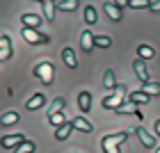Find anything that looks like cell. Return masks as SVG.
Listing matches in <instances>:
<instances>
[{"label": "cell", "instance_id": "6da1fadb", "mask_svg": "<svg viewBox=\"0 0 160 153\" xmlns=\"http://www.w3.org/2000/svg\"><path fill=\"white\" fill-rule=\"evenodd\" d=\"M126 137H128V133L105 135V137H103V142H101V146H103L105 153H121V151H119V144H121V142H126Z\"/></svg>", "mask_w": 160, "mask_h": 153}, {"label": "cell", "instance_id": "7a4b0ae2", "mask_svg": "<svg viewBox=\"0 0 160 153\" xmlns=\"http://www.w3.org/2000/svg\"><path fill=\"white\" fill-rule=\"evenodd\" d=\"M123 98H126V87L117 85V89H114L112 96L103 98V107H105V110H117V107H121V101Z\"/></svg>", "mask_w": 160, "mask_h": 153}, {"label": "cell", "instance_id": "3957f363", "mask_svg": "<svg viewBox=\"0 0 160 153\" xmlns=\"http://www.w3.org/2000/svg\"><path fill=\"white\" fill-rule=\"evenodd\" d=\"M34 76H39L43 85H50L53 82V67H50V62H41L39 67L34 69Z\"/></svg>", "mask_w": 160, "mask_h": 153}, {"label": "cell", "instance_id": "277c9868", "mask_svg": "<svg viewBox=\"0 0 160 153\" xmlns=\"http://www.w3.org/2000/svg\"><path fill=\"white\" fill-rule=\"evenodd\" d=\"M23 37L30 43H48V34H39L37 30H30V27H23Z\"/></svg>", "mask_w": 160, "mask_h": 153}, {"label": "cell", "instance_id": "5b68a950", "mask_svg": "<svg viewBox=\"0 0 160 153\" xmlns=\"http://www.w3.org/2000/svg\"><path fill=\"white\" fill-rule=\"evenodd\" d=\"M133 69H135L137 80L147 85V82H149V71H147V64H144V60H135V62H133Z\"/></svg>", "mask_w": 160, "mask_h": 153}, {"label": "cell", "instance_id": "8992f818", "mask_svg": "<svg viewBox=\"0 0 160 153\" xmlns=\"http://www.w3.org/2000/svg\"><path fill=\"white\" fill-rule=\"evenodd\" d=\"M78 107H80V112L87 114L92 110V94L89 91H80L78 94Z\"/></svg>", "mask_w": 160, "mask_h": 153}, {"label": "cell", "instance_id": "52a82bcc", "mask_svg": "<svg viewBox=\"0 0 160 153\" xmlns=\"http://www.w3.org/2000/svg\"><path fill=\"white\" fill-rule=\"evenodd\" d=\"M23 142H25V137L21 135V133H16V135H7V137H2V142H0V144H2L5 149H14V146H21Z\"/></svg>", "mask_w": 160, "mask_h": 153}, {"label": "cell", "instance_id": "ba28073f", "mask_svg": "<svg viewBox=\"0 0 160 153\" xmlns=\"http://www.w3.org/2000/svg\"><path fill=\"white\" fill-rule=\"evenodd\" d=\"M21 23L25 27H30V30H37L41 25V16H37V14H23V16H21Z\"/></svg>", "mask_w": 160, "mask_h": 153}, {"label": "cell", "instance_id": "9c48e42d", "mask_svg": "<svg viewBox=\"0 0 160 153\" xmlns=\"http://www.w3.org/2000/svg\"><path fill=\"white\" fill-rule=\"evenodd\" d=\"M135 133H137V137H140V142H142V144H144L147 149H153V146H156V137L151 135V133H147L144 128H137Z\"/></svg>", "mask_w": 160, "mask_h": 153}, {"label": "cell", "instance_id": "30bf717a", "mask_svg": "<svg viewBox=\"0 0 160 153\" xmlns=\"http://www.w3.org/2000/svg\"><path fill=\"white\" fill-rule=\"evenodd\" d=\"M71 126H73L76 130H82V133H94V128H92V123L85 119V116H76L73 121H71Z\"/></svg>", "mask_w": 160, "mask_h": 153}, {"label": "cell", "instance_id": "8fae6325", "mask_svg": "<svg viewBox=\"0 0 160 153\" xmlns=\"http://www.w3.org/2000/svg\"><path fill=\"white\" fill-rule=\"evenodd\" d=\"M80 48H82L85 53H89V50L94 48V37H92L89 30H85L82 34H80Z\"/></svg>", "mask_w": 160, "mask_h": 153}, {"label": "cell", "instance_id": "7c38bea8", "mask_svg": "<svg viewBox=\"0 0 160 153\" xmlns=\"http://www.w3.org/2000/svg\"><path fill=\"white\" fill-rule=\"evenodd\" d=\"M62 60H64V64H67L69 69H76L78 67V60H76V53L71 48H64L62 50Z\"/></svg>", "mask_w": 160, "mask_h": 153}, {"label": "cell", "instance_id": "4fadbf2b", "mask_svg": "<svg viewBox=\"0 0 160 153\" xmlns=\"http://www.w3.org/2000/svg\"><path fill=\"white\" fill-rule=\"evenodd\" d=\"M103 9H105V14H108V16H110L112 21H121V9H119V7L114 5V2H105V5H103Z\"/></svg>", "mask_w": 160, "mask_h": 153}, {"label": "cell", "instance_id": "5bb4252c", "mask_svg": "<svg viewBox=\"0 0 160 153\" xmlns=\"http://www.w3.org/2000/svg\"><path fill=\"white\" fill-rule=\"evenodd\" d=\"M149 96L144 91H133V94H128V103H133V105H142V103H149Z\"/></svg>", "mask_w": 160, "mask_h": 153}, {"label": "cell", "instance_id": "9a60e30c", "mask_svg": "<svg viewBox=\"0 0 160 153\" xmlns=\"http://www.w3.org/2000/svg\"><path fill=\"white\" fill-rule=\"evenodd\" d=\"M137 55H140V60H153L156 50L151 46H147V43H142V46H137Z\"/></svg>", "mask_w": 160, "mask_h": 153}, {"label": "cell", "instance_id": "2e32d148", "mask_svg": "<svg viewBox=\"0 0 160 153\" xmlns=\"http://www.w3.org/2000/svg\"><path fill=\"white\" fill-rule=\"evenodd\" d=\"M43 103H46V96H43V94H37V96H32L25 103V107H28V110H37V107H41Z\"/></svg>", "mask_w": 160, "mask_h": 153}, {"label": "cell", "instance_id": "e0dca14e", "mask_svg": "<svg viewBox=\"0 0 160 153\" xmlns=\"http://www.w3.org/2000/svg\"><path fill=\"white\" fill-rule=\"evenodd\" d=\"M18 112H5L2 116H0V123H2V126H14V123L18 121Z\"/></svg>", "mask_w": 160, "mask_h": 153}, {"label": "cell", "instance_id": "ac0fdd59", "mask_svg": "<svg viewBox=\"0 0 160 153\" xmlns=\"http://www.w3.org/2000/svg\"><path fill=\"white\" fill-rule=\"evenodd\" d=\"M41 7H43V14H46V18L53 23V21H55V7H53V2H50V0H43Z\"/></svg>", "mask_w": 160, "mask_h": 153}, {"label": "cell", "instance_id": "d6986e66", "mask_svg": "<svg viewBox=\"0 0 160 153\" xmlns=\"http://www.w3.org/2000/svg\"><path fill=\"white\" fill-rule=\"evenodd\" d=\"M144 94H147V96L151 98V96H158V94H160V85L158 82H147V85H144V89H142Z\"/></svg>", "mask_w": 160, "mask_h": 153}, {"label": "cell", "instance_id": "ffe728a7", "mask_svg": "<svg viewBox=\"0 0 160 153\" xmlns=\"http://www.w3.org/2000/svg\"><path fill=\"white\" fill-rule=\"evenodd\" d=\"M103 85L108 87V89H117V80H114V71H112V69H108V71H105V80H103Z\"/></svg>", "mask_w": 160, "mask_h": 153}, {"label": "cell", "instance_id": "44dd1931", "mask_svg": "<svg viewBox=\"0 0 160 153\" xmlns=\"http://www.w3.org/2000/svg\"><path fill=\"white\" fill-rule=\"evenodd\" d=\"M94 46H98V48H110V46H112V39L105 37V34H98V37H94Z\"/></svg>", "mask_w": 160, "mask_h": 153}, {"label": "cell", "instance_id": "7402d4cb", "mask_svg": "<svg viewBox=\"0 0 160 153\" xmlns=\"http://www.w3.org/2000/svg\"><path fill=\"white\" fill-rule=\"evenodd\" d=\"M71 128H73V126H71V123H64L62 128H57V133H55V137H57V140H60V142H64V140H67V137H69V133H71Z\"/></svg>", "mask_w": 160, "mask_h": 153}, {"label": "cell", "instance_id": "603a6c76", "mask_svg": "<svg viewBox=\"0 0 160 153\" xmlns=\"http://www.w3.org/2000/svg\"><path fill=\"white\" fill-rule=\"evenodd\" d=\"M85 21H87L89 25L96 23V9H94L92 5H87V7H85Z\"/></svg>", "mask_w": 160, "mask_h": 153}, {"label": "cell", "instance_id": "cb8c5ba5", "mask_svg": "<svg viewBox=\"0 0 160 153\" xmlns=\"http://www.w3.org/2000/svg\"><path fill=\"white\" fill-rule=\"evenodd\" d=\"M48 121L53 123V126H57V128H62L64 123H67V119H64V114H60V112H57V114H48Z\"/></svg>", "mask_w": 160, "mask_h": 153}, {"label": "cell", "instance_id": "d4e9b609", "mask_svg": "<svg viewBox=\"0 0 160 153\" xmlns=\"http://www.w3.org/2000/svg\"><path fill=\"white\" fill-rule=\"evenodd\" d=\"M57 7H60L62 12H73L78 7V2H76V0H62V2H57Z\"/></svg>", "mask_w": 160, "mask_h": 153}, {"label": "cell", "instance_id": "484cf974", "mask_svg": "<svg viewBox=\"0 0 160 153\" xmlns=\"http://www.w3.org/2000/svg\"><path fill=\"white\" fill-rule=\"evenodd\" d=\"M32 151H34V144L32 142H23L21 146L14 149V153H32Z\"/></svg>", "mask_w": 160, "mask_h": 153}, {"label": "cell", "instance_id": "4316f807", "mask_svg": "<svg viewBox=\"0 0 160 153\" xmlns=\"http://www.w3.org/2000/svg\"><path fill=\"white\" fill-rule=\"evenodd\" d=\"M151 2L149 0H130L128 2V7H133V9H144V7H149Z\"/></svg>", "mask_w": 160, "mask_h": 153}, {"label": "cell", "instance_id": "83f0119b", "mask_svg": "<svg viewBox=\"0 0 160 153\" xmlns=\"http://www.w3.org/2000/svg\"><path fill=\"white\" fill-rule=\"evenodd\" d=\"M62 107H64V98H57L55 103L50 105V112H48V114H57V112L62 110Z\"/></svg>", "mask_w": 160, "mask_h": 153}, {"label": "cell", "instance_id": "f1b7e54d", "mask_svg": "<svg viewBox=\"0 0 160 153\" xmlns=\"http://www.w3.org/2000/svg\"><path fill=\"white\" fill-rule=\"evenodd\" d=\"M117 112H119V114H123V112H137V107H135L133 103H128V105H121V107H117Z\"/></svg>", "mask_w": 160, "mask_h": 153}, {"label": "cell", "instance_id": "f546056e", "mask_svg": "<svg viewBox=\"0 0 160 153\" xmlns=\"http://www.w3.org/2000/svg\"><path fill=\"white\" fill-rule=\"evenodd\" d=\"M149 9H151V12H160V0H158V2H151Z\"/></svg>", "mask_w": 160, "mask_h": 153}, {"label": "cell", "instance_id": "4dcf8cb0", "mask_svg": "<svg viewBox=\"0 0 160 153\" xmlns=\"http://www.w3.org/2000/svg\"><path fill=\"white\" fill-rule=\"evenodd\" d=\"M0 46H5V48L9 46V41H7V37H0Z\"/></svg>", "mask_w": 160, "mask_h": 153}, {"label": "cell", "instance_id": "1f68e13d", "mask_svg": "<svg viewBox=\"0 0 160 153\" xmlns=\"http://www.w3.org/2000/svg\"><path fill=\"white\" fill-rule=\"evenodd\" d=\"M156 135H158V137H160V119H158V121H156Z\"/></svg>", "mask_w": 160, "mask_h": 153}, {"label": "cell", "instance_id": "d6a6232c", "mask_svg": "<svg viewBox=\"0 0 160 153\" xmlns=\"http://www.w3.org/2000/svg\"><path fill=\"white\" fill-rule=\"evenodd\" d=\"M156 153H160V149H156Z\"/></svg>", "mask_w": 160, "mask_h": 153}]
</instances>
